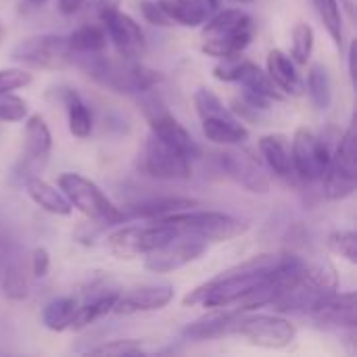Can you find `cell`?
I'll list each match as a JSON object with an SVG mask.
<instances>
[{"label":"cell","instance_id":"6da1fadb","mask_svg":"<svg viewBox=\"0 0 357 357\" xmlns=\"http://www.w3.org/2000/svg\"><path fill=\"white\" fill-rule=\"evenodd\" d=\"M284 255H257L251 257L220 276L207 280L205 284L197 287L190 291L184 299L182 305H203L209 310H220V307H230L241 303L247 295H251L255 289L266 284L272 276V272L282 264Z\"/></svg>","mask_w":357,"mask_h":357},{"label":"cell","instance_id":"7a4b0ae2","mask_svg":"<svg viewBox=\"0 0 357 357\" xmlns=\"http://www.w3.org/2000/svg\"><path fill=\"white\" fill-rule=\"evenodd\" d=\"M71 65L79 67L96 84L119 94H144L161 82V75L155 69L123 56L111 59L102 52L73 56Z\"/></svg>","mask_w":357,"mask_h":357},{"label":"cell","instance_id":"3957f363","mask_svg":"<svg viewBox=\"0 0 357 357\" xmlns=\"http://www.w3.org/2000/svg\"><path fill=\"white\" fill-rule=\"evenodd\" d=\"M255 23L249 13L241 8H226L211 15L201 31V48L205 54L215 59H232L243 54L251 44Z\"/></svg>","mask_w":357,"mask_h":357},{"label":"cell","instance_id":"277c9868","mask_svg":"<svg viewBox=\"0 0 357 357\" xmlns=\"http://www.w3.org/2000/svg\"><path fill=\"white\" fill-rule=\"evenodd\" d=\"M161 222L169 224L178 234L199 238L203 243H224L238 238L249 232V224L228 213L220 211H197L186 209L163 218Z\"/></svg>","mask_w":357,"mask_h":357},{"label":"cell","instance_id":"5b68a950","mask_svg":"<svg viewBox=\"0 0 357 357\" xmlns=\"http://www.w3.org/2000/svg\"><path fill=\"white\" fill-rule=\"evenodd\" d=\"M59 188L65 195V199L75 207L79 213H84L88 220L96 224H121L123 211L88 178L82 174L65 172L59 176Z\"/></svg>","mask_w":357,"mask_h":357},{"label":"cell","instance_id":"8992f818","mask_svg":"<svg viewBox=\"0 0 357 357\" xmlns=\"http://www.w3.org/2000/svg\"><path fill=\"white\" fill-rule=\"evenodd\" d=\"M324 197L328 201H343L357 188V128L356 119L343 134L335 155L324 174Z\"/></svg>","mask_w":357,"mask_h":357},{"label":"cell","instance_id":"52a82bcc","mask_svg":"<svg viewBox=\"0 0 357 357\" xmlns=\"http://www.w3.org/2000/svg\"><path fill=\"white\" fill-rule=\"evenodd\" d=\"M174 236H178V232L169 224L155 220L149 226H123L113 230L107 236V249L117 259H136L172 241Z\"/></svg>","mask_w":357,"mask_h":357},{"label":"cell","instance_id":"ba28073f","mask_svg":"<svg viewBox=\"0 0 357 357\" xmlns=\"http://www.w3.org/2000/svg\"><path fill=\"white\" fill-rule=\"evenodd\" d=\"M138 167L144 176L153 180L178 182L190 178V157L159 140L157 136H149L138 155Z\"/></svg>","mask_w":357,"mask_h":357},{"label":"cell","instance_id":"9c48e42d","mask_svg":"<svg viewBox=\"0 0 357 357\" xmlns=\"http://www.w3.org/2000/svg\"><path fill=\"white\" fill-rule=\"evenodd\" d=\"M10 56L17 63L36 67V69H63L71 65L73 54L67 46V38L44 33V36H31L21 40Z\"/></svg>","mask_w":357,"mask_h":357},{"label":"cell","instance_id":"30bf717a","mask_svg":"<svg viewBox=\"0 0 357 357\" xmlns=\"http://www.w3.org/2000/svg\"><path fill=\"white\" fill-rule=\"evenodd\" d=\"M232 335H238L247 339L251 345L264 347V349H284L295 341V326L280 316H241L234 324Z\"/></svg>","mask_w":357,"mask_h":357},{"label":"cell","instance_id":"8fae6325","mask_svg":"<svg viewBox=\"0 0 357 357\" xmlns=\"http://www.w3.org/2000/svg\"><path fill=\"white\" fill-rule=\"evenodd\" d=\"M331 149L328 144L316 136L307 128H299L291 142V159L295 176H299L305 182H318L324 178L328 163H331Z\"/></svg>","mask_w":357,"mask_h":357},{"label":"cell","instance_id":"7c38bea8","mask_svg":"<svg viewBox=\"0 0 357 357\" xmlns=\"http://www.w3.org/2000/svg\"><path fill=\"white\" fill-rule=\"evenodd\" d=\"M205 251H207V243L192 236L178 234L172 241L163 243L161 247L149 251L144 255V268L153 274H169L197 261L199 257L205 255Z\"/></svg>","mask_w":357,"mask_h":357},{"label":"cell","instance_id":"4fadbf2b","mask_svg":"<svg viewBox=\"0 0 357 357\" xmlns=\"http://www.w3.org/2000/svg\"><path fill=\"white\" fill-rule=\"evenodd\" d=\"M144 113L151 126V134L157 136L159 140L167 142L169 146L178 149L180 153H184L186 157L195 159L201 155L199 144L195 142V138L188 134V130L165 109V105L151 96L149 100H144Z\"/></svg>","mask_w":357,"mask_h":357},{"label":"cell","instance_id":"5bb4252c","mask_svg":"<svg viewBox=\"0 0 357 357\" xmlns=\"http://www.w3.org/2000/svg\"><path fill=\"white\" fill-rule=\"evenodd\" d=\"M213 75L220 82H236L245 90H251L272 100H282V94L270 79V75L253 61L241 59V54L232 59H222V63L213 69Z\"/></svg>","mask_w":357,"mask_h":357},{"label":"cell","instance_id":"9a60e30c","mask_svg":"<svg viewBox=\"0 0 357 357\" xmlns=\"http://www.w3.org/2000/svg\"><path fill=\"white\" fill-rule=\"evenodd\" d=\"M100 21L105 23L107 38L113 42L119 56L132 59V61H138L144 56V52H146L144 31L140 29V25L130 15L115 8V10L102 13Z\"/></svg>","mask_w":357,"mask_h":357},{"label":"cell","instance_id":"2e32d148","mask_svg":"<svg viewBox=\"0 0 357 357\" xmlns=\"http://www.w3.org/2000/svg\"><path fill=\"white\" fill-rule=\"evenodd\" d=\"M310 316L326 328H345V331H356V293H328L324 295L310 312Z\"/></svg>","mask_w":357,"mask_h":357},{"label":"cell","instance_id":"e0dca14e","mask_svg":"<svg viewBox=\"0 0 357 357\" xmlns=\"http://www.w3.org/2000/svg\"><path fill=\"white\" fill-rule=\"evenodd\" d=\"M222 169L243 188L249 192H268L270 190V178L264 172V167L257 163V159L247 151H224L220 155Z\"/></svg>","mask_w":357,"mask_h":357},{"label":"cell","instance_id":"ac0fdd59","mask_svg":"<svg viewBox=\"0 0 357 357\" xmlns=\"http://www.w3.org/2000/svg\"><path fill=\"white\" fill-rule=\"evenodd\" d=\"M174 299V287L169 284H146L132 289L126 295L117 297V303L113 307V314L117 316H132V314H144V312H159L167 307Z\"/></svg>","mask_w":357,"mask_h":357},{"label":"cell","instance_id":"d6986e66","mask_svg":"<svg viewBox=\"0 0 357 357\" xmlns=\"http://www.w3.org/2000/svg\"><path fill=\"white\" fill-rule=\"evenodd\" d=\"M52 149V134L40 115H29L25 123L23 136V167L25 169H40L50 155Z\"/></svg>","mask_w":357,"mask_h":357},{"label":"cell","instance_id":"ffe728a7","mask_svg":"<svg viewBox=\"0 0 357 357\" xmlns=\"http://www.w3.org/2000/svg\"><path fill=\"white\" fill-rule=\"evenodd\" d=\"M174 25L199 27L218 10V0H157Z\"/></svg>","mask_w":357,"mask_h":357},{"label":"cell","instance_id":"44dd1931","mask_svg":"<svg viewBox=\"0 0 357 357\" xmlns=\"http://www.w3.org/2000/svg\"><path fill=\"white\" fill-rule=\"evenodd\" d=\"M197 205L199 203L188 197H157V199H146L136 205H130L128 213L123 211V218H140V220L155 222V220H163L172 213L192 209Z\"/></svg>","mask_w":357,"mask_h":357},{"label":"cell","instance_id":"7402d4cb","mask_svg":"<svg viewBox=\"0 0 357 357\" xmlns=\"http://www.w3.org/2000/svg\"><path fill=\"white\" fill-rule=\"evenodd\" d=\"M259 153L270 167L272 174L278 178H291L295 176L293 159H291V144L282 134H268L259 138Z\"/></svg>","mask_w":357,"mask_h":357},{"label":"cell","instance_id":"603a6c76","mask_svg":"<svg viewBox=\"0 0 357 357\" xmlns=\"http://www.w3.org/2000/svg\"><path fill=\"white\" fill-rule=\"evenodd\" d=\"M266 65H268L270 79L276 84V88L280 92L293 94V96H297V94L303 92V84H301V77H299V73L295 69V61L287 52H282L278 48L270 50Z\"/></svg>","mask_w":357,"mask_h":357},{"label":"cell","instance_id":"cb8c5ba5","mask_svg":"<svg viewBox=\"0 0 357 357\" xmlns=\"http://www.w3.org/2000/svg\"><path fill=\"white\" fill-rule=\"evenodd\" d=\"M25 192L27 197L38 205L42 207L44 211L52 213V215H69L71 213V203L65 199L63 192H59L52 184H48L46 180L38 178V176H27L25 178Z\"/></svg>","mask_w":357,"mask_h":357},{"label":"cell","instance_id":"d4e9b609","mask_svg":"<svg viewBox=\"0 0 357 357\" xmlns=\"http://www.w3.org/2000/svg\"><path fill=\"white\" fill-rule=\"evenodd\" d=\"M203 121V134L213 144L224 146H236L249 140V130L236 119V117H213V119H201Z\"/></svg>","mask_w":357,"mask_h":357},{"label":"cell","instance_id":"484cf974","mask_svg":"<svg viewBox=\"0 0 357 357\" xmlns=\"http://www.w3.org/2000/svg\"><path fill=\"white\" fill-rule=\"evenodd\" d=\"M243 310H234V312H224V314H215L209 316L205 320H199L195 324H190L184 331V337L188 339H197V341H205V339H220V337H228L234 331L236 320L243 316Z\"/></svg>","mask_w":357,"mask_h":357},{"label":"cell","instance_id":"4316f807","mask_svg":"<svg viewBox=\"0 0 357 357\" xmlns=\"http://www.w3.org/2000/svg\"><path fill=\"white\" fill-rule=\"evenodd\" d=\"M109 44L107 31L100 25H82L77 29H73L67 36V46L71 50L73 56H82V54H98L105 52Z\"/></svg>","mask_w":357,"mask_h":357},{"label":"cell","instance_id":"83f0119b","mask_svg":"<svg viewBox=\"0 0 357 357\" xmlns=\"http://www.w3.org/2000/svg\"><path fill=\"white\" fill-rule=\"evenodd\" d=\"M316 15L320 17L324 29L328 31L331 40L339 50H343L345 44V25H343V10L339 0H312Z\"/></svg>","mask_w":357,"mask_h":357},{"label":"cell","instance_id":"f1b7e54d","mask_svg":"<svg viewBox=\"0 0 357 357\" xmlns=\"http://www.w3.org/2000/svg\"><path fill=\"white\" fill-rule=\"evenodd\" d=\"M117 297H119L117 293H109V295H102V297H98V299H94V301H90V303L77 307L75 314H73V320H71L69 328L82 331V328L94 324L96 320H100V318L113 314V307H115V303H117Z\"/></svg>","mask_w":357,"mask_h":357},{"label":"cell","instance_id":"f546056e","mask_svg":"<svg viewBox=\"0 0 357 357\" xmlns=\"http://www.w3.org/2000/svg\"><path fill=\"white\" fill-rule=\"evenodd\" d=\"M307 92L312 96V102L320 111L331 107V102H333V79H331L328 69L322 63L310 65V71H307Z\"/></svg>","mask_w":357,"mask_h":357},{"label":"cell","instance_id":"4dcf8cb0","mask_svg":"<svg viewBox=\"0 0 357 357\" xmlns=\"http://www.w3.org/2000/svg\"><path fill=\"white\" fill-rule=\"evenodd\" d=\"M75 310H77V301L71 297L52 299L50 303H46V307L42 312V324L52 333H63L69 328Z\"/></svg>","mask_w":357,"mask_h":357},{"label":"cell","instance_id":"1f68e13d","mask_svg":"<svg viewBox=\"0 0 357 357\" xmlns=\"http://www.w3.org/2000/svg\"><path fill=\"white\" fill-rule=\"evenodd\" d=\"M67 117H69V132L75 138L84 140L92 134V113L86 107V102L73 92L67 94Z\"/></svg>","mask_w":357,"mask_h":357},{"label":"cell","instance_id":"d6a6232c","mask_svg":"<svg viewBox=\"0 0 357 357\" xmlns=\"http://www.w3.org/2000/svg\"><path fill=\"white\" fill-rule=\"evenodd\" d=\"M314 42L316 33L310 23H297L293 27V48H291V59L297 65H307L314 52Z\"/></svg>","mask_w":357,"mask_h":357},{"label":"cell","instance_id":"836d02e7","mask_svg":"<svg viewBox=\"0 0 357 357\" xmlns=\"http://www.w3.org/2000/svg\"><path fill=\"white\" fill-rule=\"evenodd\" d=\"M195 107L201 119H213V117H236L230 109L224 107L220 96H215L207 88H199L195 92Z\"/></svg>","mask_w":357,"mask_h":357},{"label":"cell","instance_id":"e575fe53","mask_svg":"<svg viewBox=\"0 0 357 357\" xmlns=\"http://www.w3.org/2000/svg\"><path fill=\"white\" fill-rule=\"evenodd\" d=\"M328 249L349 261L351 266L357 264V236L354 230H339L328 236Z\"/></svg>","mask_w":357,"mask_h":357},{"label":"cell","instance_id":"d590c367","mask_svg":"<svg viewBox=\"0 0 357 357\" xmlns=\"http://www.w3.org/2000/svg\"><path fill=\"white\" fill-rule=\"evenodd\" d=\"M2 291L13 301H21L27 297L29 284H27V278H25V272L21 266H8L6 268L4 278H2Z\"/></svg>","mask_w":357,"mask_h":357},{"label":"cell","instance_id":"8d00e7d4","mask_svg":"<svg viewBox=\"0 0 357 357\" xmlns=\"http://www.w3.org/2000/svg\"><path fill=\"white\" fill-rule=\"evenodd\" d=\"M144 349H142V343L136 341V339H117V341H111V343H105V345H98V347H92L88 354L90 356H140Z\"/></svg>","mask_w":357,"mask_h":357},{"label":"cell","instance_id":"74e56055","mask_svg":"<svg viewBox=\"0 0 357 357\" xmlns=\"http://www.w3.org/2000/svg\"><path fill=\"white\" fill-rule=\"evenodd\" d=\"M27 117V102L19 96H13L10 92L0 94V121L13 123L23 121Z\"/></svg>","mask_w":357,"mask_h":357},{"label":"cell","instance_id":"f35d334b","mask_svg":"<svg viewBox=\"0 0 357 357\" xmlns=\"http://www.w3.org/2000/svg\"><path fill=\"white\" fill-rule=\"evenodd\" d=\"M31 84V73L21 67H6L0 69V94L25 88Z\"/></svg>","mask_w":357,"mask_h":357},{"label":"cell","instance_id":"ab89813d","mask_svg":"<svg viewBox=\"0 0 357 357\" xmlns=\"http://www.w3.org/2000/svg\"><path fill=\"white\" fill-rule=\"evenodd\" d=\"M140 10H142V17L153 23V25H159V27H172L174 23L169 21V17L163 13V8L159 6V2H153V0H140Z\"/></svg>","mask_w":357,"mask_h":357},{"label":"cell","instance_id":"60d3db41","mask_svg":"<svg viewBox=\"0 0 357 357\" xmlns=\"http://www.w3.org/2000/svg\"><path fill=\"white\" fill-rule=\"evenodd\" d=\"M50 270V253L44 247H36L31 253V274L36 278H44Z\"/></svg>","mask_w":357,"mask_h":357},{"label":"cell","instance_id":"b9f144b4","mask_svg":"<svg viewBox=\"0 0 357 357\" xmlns=\"http://www.w3.org/2000/svg\"><path fill=\"white\" fill-rule=\"evenodd\" d=\"M88 0H56V10L61 15H75Z\"/></svg>","mask_w":357,"mask_h":357},{"label":"cell","instance_id":"7bdbcfd3","mask_svg":"<svg viewBox=\"0 0 357 357\" xmlns=\"http://www.w3.org/2000/svg\"><path fill=\"white\" fill-rule=\"evenodd\" d=\"M119 4H121V0H92V8H94V13L100 17L102 13H109V10H115V8H119Z\"/></svg>","mask_w":357,"mask_h":357},{"label":"cell","instance_id":"ee69618b","mask_svg":"<svg viewBox=\"0 0 357 357\" xmlns=\"http://www.w3.org/2000/svg\"><path fill=\"white\" fill-rule=\"evenodd\" d=\"M347 61H349V77H351V84H356V44L351 42L349 46V54H347Z\"/></svg>","mask_w":357,"mask_h":357},{"label":"cell","instance_id":"f6af8a7d","mask_svg":"<svg viewBox=\"0 0 357 357\" xmlns=\"http://www.w3.org/2000/svg\"><path fill=\"white\" fill-rule=\"evenodd\" d=\"M4 36H6V31H4V27L0 25V44H2V40H4Z\"/></svg>","mask_w":357,"mask_h":357},{"label":"cell","instance_id":"bcb514c9","mask_svg":"<svg viewBox=\"0 0 357 357\" xmlns=\"http://www.w3.org/2000/svg\"><path fill=\"white\" fill-rule=\"evenodd\" d=\"M27 2H31V4H42V2H46V0H27Z\"/></svg>","mask_w":357,"mask_h":357},{"label":"cell","instance_id":"7dc6e473","mask_svg":"<svg viewBox=\"0 0 357 357\" xmlns=\"http://www.w3.org/2000/svg\"><path fill=\"white\" fill-rule=\"evenodd\" d=\"M234 2H253V0H234Z\"/></svg>","mask_w":357,"mask_h":357}]
</instances>
